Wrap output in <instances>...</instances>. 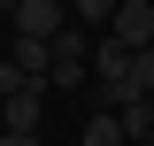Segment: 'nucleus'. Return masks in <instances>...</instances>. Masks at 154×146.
Instances as JSON below:
<instances>
[{
	"mask_svg": "<svg viewBox=\"0 0 154 146\" xmlns=\"http://www.w3.org/2000/svg\"><path fill=\"white\" fill-rule=\"evenodd\" d=\"M93 77V31L85 23H69V31H54V62H46V92H77Z\"/></svg>",
	"mask_w": 154,
	"mask_h": 146,
	"instance_id": "nucleus-1",
	"label": "nucleus"
},
{
	"mask_svg": "<svg viewBox=\"0 0 154 146\" xmlns=\"http://www.w3.org/2000/svg\"><path fill=\"white\" fill-rule=\"evenodd\" d=\"M93 85H100V108H116V100L131 92V46H123L116 31L93 38Z\"/></svg>",
	"mask_w": 154,
	"mask_h": 146,
	"instance_id": "nucleus-2",
	"label": "nucleus"
},
{
	"mask_svg": "<svg viewBox=\"0 0 154 146\" xmlns=\"http://www.w3.org/2000/svg\"><path fill=\"white\" fill-rule=\"evenodd\" d=\"M8 23H16L23 38H54V31H69V0H16V8H8Z\"/></svg>",
	"mask_w": 154,
	"mask_h": 146,
	"instance_id": "nucleus-3",
	"label": "nucleus"
},
{
	"mask_svg": "<svg viewBox=\"0 0 154 146\" xmlns=\"http://www.w3.org/2000/svg\"><path fill=\"white\" fill-rule=\"evenodd\" d=\"M123 46H154V0H123L116 8V23H108Z\"/></svg>",
	"mask_w": 154,
	"mask_h": 146,
	"instance_id": "nucleus-4",
	"label": "nucleus"
},
{
	"mask_svg": "<svg viewBox=\"0 0 154 146\" xmlns=\"http://www.w3.org/2000/svg\"><path fill=\"white\" fill-rule=\"evenodd\" d=\"M77 146H131V131H123V115H116V108H93V115H85V131H77Z\"/></svg>",
	"mask_w": 154,
	"mask_h": 146,
	"instance_id": "nucleus-5",
	"label": "nucleus"
},
{
	"mask_svg": "<svg viewBox=\"0 0 154 146\" xmlns=\"http://www.w3.org/2000/svg\"><path fill=\"white\" fill-rule=\"evenodd\" d=\"M46 62H54V38H23V31H16V69L46 85Z\"/></svg>",
	"mask_w": 154,
	"mask_h": 146,
	"instance_id": "nucleus-6",
	"label": "nucleus"
},
{
	"mask_svg": "<svg viewBox=\"0 0 154 146\" xmlns=\"http://www.w3.org/2000/svg\"><path fill=\"white\" fill-rule=\"evenodd\" d=\"M116 8H123V0H69V16L85 23V31H108V23H116Z\"/></svg>",
	"mask_w": 154,
	"mask_h": 146,
	"instance_id": "nucleus-7",
	"label": "nucleus"
},
{
	"mask_svg": "<svg viewBox=\"0 0 154 146\" xmlns=\"http://www.w3.org/2000/svg\"><path fill=\"white\" fill-rule=\"evenodd\" d=\"M0 146H46L38 131H0Z\"/></svg>",
	"mask_w": 154,
	"mask_h": 146,
	"instance_id": "nucleus-8",
	"label": "nucleus"
},
{
	"mask_svg": "<svg viewBox=\"0 0 154 146\" xmlns=\"http://www.w3.org/2000/svg\"><path fill=\"white\" fill-rule=\"evenodd\" d=\"M0 123H8V100H0Z\"/></svg>",
	"mask_w": 154,
	"mask_h": 146,
	"instance_id": "nucleus-9",
	"label": "nucleus"
},
{
	"mask_svg": "<svg viewBox=\"0 0 154 146\" xmlns=\"http://www.w3.org/2000/svg\"><path fill=\"white\" fill-rule=\"evenodd\" d=\"M131 146H154V138H131Z\"/></svg>",
	"mask_w": 154,
	"mask_h": 146,
	"instance_id": "nucleus-10",
	"label": "nucleus"
},
{
	"mask_svg": "<svg viewBox=\"0 0 154 146\" xmlns=\"http://www.w3.org/2000/svg\"><path fill=\"white\" fill-rule=\"evenodd\" d=\"M146 138H154V131H146Z\"/></svg>",
	"mask_w": 154,
	"mask_h": 146,
	"instance_id": "nucleus-11",
	"label": "nucleus"
}]
</instances>
